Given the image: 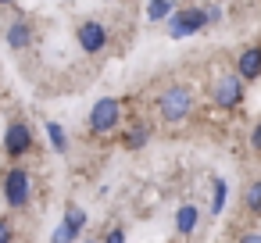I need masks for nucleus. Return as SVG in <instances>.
<instances>
[{"label": "nucleus", "mask_w": 261, "mask_h": 243, "mask_svg": "<svg viewBox=\"0 0 261 243\" xmlns=\"http://www.w3.org/2000/svg\"><path fill=\"white\" fill-rule=\"evenodd\" d=\"M190 111H193V93H190L182 83H172V86L161 90V97H158V115H161L168 125H179L182 118H190Z\"/></svg>", "instance_id": "1"}, {"label": "nucleus", "mask_w": 261, "mask_h": 243, "mask_svg": "<svg viewBox=\"0 0 261 243\" xmlns=\"http://www.w3.org/2000/svg\"><path fill=\"white\" fill-rule=\"evenodd\" d=\"M207 93H211V104H215V107L232 111V107H240V104H243V79H240L236 72H222V75H215V79H211Z\"/></svg>", "instance_id": "2"}, {"label": "nucleus", "mask_w": 261, "mask_h": 243, "mask_svg": "<svg viewBox=\"0 0 261 243\" xmlns=\"http://www.w3.org/2000/svg\"><path fill=\"white\" fill-rule=\"evenodd\" d=\"M29 200H33V175L22 165L8 168V175H4V204L11 211H22V207H29Z\"/></svg>", "instance_id": "3"}, {"label": "nucleus", "mask_w": 261, "mask_h": 243, "mask_svg": "<svg viewBox=\"0 0 261 243\" xmlns=\"http://www.w3.org/2000/svg\"><path fill=\"white\" fill-rule=\"evenodd\" d=\"M122 122V100L115 97H100L93 107H90V132L104 136V132H115Z\"/></svg>", "instance_id": "4"}, {"label": "nucleus", "mask_w": 261, "mask_h": 243, "mask_svg": "<svg viewBox=\"0 0 261 243\" xmlns=\"http://www.w3.org/2000/svg\"><path fill=\"white\" fill-rule=\"evenodd\" d=\"M207 25V11L204 8H182L175 15H168V36L172 40H182V36H193Z\"/></svg>", "instance_id": "5"}, {"label": "nucleus", "mask_w": 261, "mask_h": 243, "mask_svg": "<svg viewBox=\"0 0 261 243\" xmlns=\"http://www.w3.org/2000/svg\"><path fill=\"white\" fill-rule=\"evenodd\" d=\"M83 229H86V211H83L79 204H68L61 225H58L54 236H50V243H75V239L83 236Z\"/></svg>", "instance_id": "6"}, {"label": "nucleus", "mask_w": 261, "mask_h": 243, "mask_svg": "<svg viewBox=\"0 0 261 243\" xmlns=\"http://www.w3.org/2000/svg\"><path fill=\"white\" fill-rule=\"evenodd\" d=\"M33 150V129L29 122H11L4 132V154L8 157H25Z\"/></svg>", "instance_id": "7"}, {"label": "nucleus", "mask_w": 261, "mask_h": 243, "mask_svg": "<svg viewBox=\"0 0 261 243\" xmlns=\"http://www.w3.org/2000/svg\"><path fill=\"white\" fill-rule=\"evenodd\" d=\"M75 40H79L83 54H100V50L108 47V29H104L100 22H83V25L75 29Z\"/></svg>", "instance_id": "8"}, {"label": "nucleus", "mask_w": 261, "mask_h": 243, "mask_svg": "<svg viewBox=\"0 0 261 243\" xmlns=\"http://www.w3.org/2000/svg\"><path fill=\"white\" fill-rule=\"evenodd\" d=\"M236 75L243 83H254L261 79V47H243L240 58H236Z\"/></svg>", "instance_id": "9"}, {"label": "nucleus", "mask_w": 261, "mask_h": 243, "mask_svg": "<svg viewBox=\"0 0 261 243\" xmlns=\"http://www.w3.org/2000/svg\"><path fill=\"white\" fill-rule=\"evenodd\" d=\"M4 40H8L11 50H29V47H33V25H29L25 18H15V22L8 25Z\"/></svg>", "instance_id": "10"}, {"label": "nucleus", "mask_w": 261, "mask_h": 243, "mask_svg": "<svg viewBox=\"0 0 261 243\" xmlns=\"http://www.w3.org/2000/svg\"><path fill=\"white\" fill-rule=\"evenodd\" d=\"M175 229H179L182 236H190V232L197 229V207H193V204H182V207L175 211Z\"/></svg>", "instance_id": "11"}, {"label": "nucleus", "mask_w": 261, "mask_h": 243, "mask_svg": "<svg viewBox=\"0 0 261 243\" xmlns=\"http://www.w3.org/2000/svg\"><path fill=\"white\" fill-rule=\"evenodd\" d=\"M147 140H150V129H147V125H133V129L122 136L125 150H140V147H147Z\"/></svg>", "instance_id": "12"}, {"label": "nucleus", "mask_w": 261, "mask_h": 243, "mask_svg": "<svg viewBox=\"0 0 261 243\" xmlns=\"http://www.w3.org/2000/svg\"><path fill=\"white\" fill-rule=\"evenodd\" d=\"M172 15V0H147V18L150 22H168Z\"/></svg>", "instance_id": "13"}, {"label": "nucleus", "mask_w": 261, "mask_h": 243, "mask_svg": "<svg viewBox=\"0 0 261 243\" xmlns=\"http://www.w3.org/2000/svg\"><path fill=\"white\" fill-rule=\"evenodd\" d=\"M47 140H50V147H54L58 154L68 150V136H65V129H61L58 122H47Z\"/></svg>", "instance_id": "14"}, {"label": "nucleus", "mask_w": 261, "mask_h": 243, "mask_svg": "<svg viewBox=\"0 0 261 243\" xmlns=\"http://www.w3.org/2000/svg\"><path fill=\"white\" fill-rule=\"evenodd\" d=\"M215 197H211V214H222V207H225V193H229V186H225V179H215Z\"/></svg>", "instance_id": "15"}, {"label": "nucleus", "mask_w": 261, "mask_h": 243, "mask_svg": "<svg viewBox=\"0 0 261 243\" xmlns=\"http://www.w3.org/2000/svg\"><path fill=\"white\" fill-rule=\"evenodd\" d=\"M247 211L250 214H261V179L250 182V190H247Z\"/></svg>", "instance_id": "16"}, {"label": "nucleus", "mask_w": 261, "mask_h": 243, "mask_svg": "<svg viewBox=\"0 0 261 243\" xmlns=\"http://www.w3.org/2000/svg\"><path fill=\"white\" fill-rule=\"evenodd\" d=\"M0 243H15V229L8 218H0Z\"/></svg>", "instance_id": "17"}, {"label": "nucleus", "mask_w": 261, "mask_h": 243, "mask_svg": "<svg viewBox=\"0 0 261 243\" xmlns=\"http://www.w3.org/2000/svg\"><path fill=\"white\" fill-rule=\"evenodd\" d=\"M100 243H125V229H118V225H115V229H108V236H104Z\"/></svg>", "instance_id": "18"}, {"label": "nucleus", "mask_w": 261, "mask_h": 243, "mask_svg": "<svg viewBox=\"0 0 261 243\" xmlns=\"http://www.w3.org/2000/svg\"><path fill=\"white\" fill-rule=\"evenodd\" d=\"M250 147L261 154V122H257V125H254V132H250Z\"/></svg>", "instance_id": "19"}, {"label": "nucleus", "mask_w": 261, "mask_h": 243, "mask_svg": "<svg viewBox=\"0 0 261 243\" xmlns=\"http://www.w3.org/2000/svg\"><path fill=\"white\" fill-rule=\"evenodd\" d=\"M240 243H261V232H247V236H240Z\"/></svg>", "instance_id": "20"}, {"label": "nucleus", "mask_w": 261, "mask_h": 243, "mask_svg": "<svg viewBox=\"0 0 261 243\" xmlns=\"http://www.w3.org/2000/svg\"><path fill=\"white\" fill-rule=\"evenodd\" d=\"M8 4H15V0H0V8H8Z\"/></svg>", "instance_id": "21"}, {"label": "nucleus", "mask_w": 261, "mask_h": 243, "mask_svg": "<svg viewBox=\"0 0 261 243\" xmlns=\"http://www.w3.org/2000/svg\"><path fill=\"white\" fill-rule=\"evenodd\" d=\"M83 243H97V239H83Z\"/></svg>", "instance_id": "22"}]
</instances>
